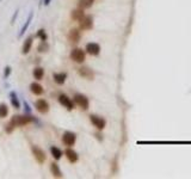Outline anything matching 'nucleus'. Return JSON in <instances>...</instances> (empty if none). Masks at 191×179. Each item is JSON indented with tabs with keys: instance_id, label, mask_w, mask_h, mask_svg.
<instances>
[{
	"instance_id": "obj_1",
	"label": "nucleus",
	"mask_w": 191,
	"mask_h": 179,
	"mask_svg": "<svg viewBox=\"0 0 191 179\" xmlns=\"http://www.w3.org/2000/svg\"><path fill=\"white\" fill-rule=\"evenodd\" d=\"M70 59L76 63H83L86 59V54L83 49L80 48H75L70 51Z\"/></svg>"
},
{
	"instance_id": "obj_2",
	"label": "nucleus",
	"mask_w": 191,
	"mask_h": 179,
	"mask_svg": "<svg viewBox=\"0 0 191 179\" xmlns=\"http://www.w3.org/2000/svg\"><path fill=\"white\" fill-rule=\"evenodd\" d=\"M16 127H22V125L29 124L34 121V118L31 116H13V118L11 119Z\"/></svg>"
},
{
	"instance_id": "obj_3",
	"label": "nucleus",
	"mask_w": 191,
	"mask_h": 179,
	"mask_svg": "<svg viewBox=\"0 0 191 179\" xmlns=\"http://www.w3.org/2000/svg\"><path fill=\"white\" fill-rule=\"evenodd\" d=\"M74 101H75V104H78L83 110L89 109L90 101H89V98H87L86 96H84V94H75V96H74Z\"/></svg>"
},
{
	"instance_id": "obj_4",
	"label": "nucleus",
	"mask_w": 191,
	"mask_h": 179,
	"mask_svg": "<svg viewBox=\"0 0 191 179\" xmlns=\"http://www.w3.org/2000/svg\"><path fill=\"white\" fill-rule=\"evenodd\" d=\"M90 121H91V123L98 130H103L104 128H105V125H107V121L104 119V118H102L99 116H96V115H91L90 116Z\"/></svg>"
},
{
	"instance_id": "obj_5",
	"label": "nucleus",
	"mask_w": 191,
	"mask_h": 179,
	"mask_svg": "<svg viewBox=\"0 0 191 179\" xmlns=\"http://www.w3.org/2000/svg\"><path fill=\"white\" fill-rule=\"evenodd\" d=\"M75 141H76V135L74 132H66L63 135H62V142H63L66 146H68V147L73 146V145L75 143Z\"/></svg>"
},
{
	"instance_id": "obj_6",
	"label": "nucleus",
	"mask_w": 191,
	"mask_h": 179,
	"mask_svg": "<svg viewBox=\"0 0 191 179\" xmlns=\"http://www.w3.org/2000/svg\"><path fill=\"white\" fill-rule=\"evenodd\" d=\"M85 50H86V53H89L90 55L97 56V55H99V53H100V46L98 43L91 42V43H87V44H86Z\"/></svg>"
},
{
	"instance_id": "obj_7",
	"label": "nucleus",
	"mask_w": 191,
	"mask_h": 179,
	"mask_svg": "<svg viewBox=\"0 0 191 179\" xmlns=\"http://www.w3.org/2000/svg\"><path fill=\"white\" fill-rule=\"evenodd\" d=\"M59 103H60L61 105H63L67 110H69V111L74 109V104H73V101H70L66 94H60V96H59Z\"/></svg>"
},
{
	"instance_id": "obj_8",
	"label": "nucleus",
	"mask_w": 191,
	"mask_h": 179,
	"mask_svg": "<svg viewBox=\"0 0 191 179\" xmlns=\"http://www.w3.org/2000/svg\"><path fill=\"white\" fill-rule=\"evenodd\" d=\"M80 23V29L83 30H90L93 26V19L91 16H84V18L81 20H79Z\"/></svg>"
},
{
	"instance_id": "obj_9",
	"label": "nucleus",
	"mask_w": 191,
	"mask_h": 179,
	"mask_svg": "<svg viewBox=\"0 0 191 179\" xmlns=\"http://www.w3.org/2000/svg\"><path fill=\"white\" fill-rule=\"evenodd\" d=\"M35 108H36L38 112H41V114H47V112L49 111V104H48L44 99H38V101L35 103Z\"/></svg>"
},
{
	"instance_id": "obj_10",
	"label": "nucleus",
	"mask_w": 191,
	"mask_h": 179,
	"mask_svg": "<svg viewBox=\"0 0 191 179\" xmlns=\"http://www.w3.org/2000/svg\"><path fill=\"white\" fill-rule=\"evenodd\" d=\"M78 73H79L80 77L87 79V80H92V79L94 78V73H93L92 69H90L89 67H81V68H79V69H78Z\"/></svg>"
},
{
	"instance_id": "obj_11",
	"label": "nucleus",
	"mask_w": 191,
	"mask_h": 179,
	"mask_svg": "<svg viewBox=\"0 0 191 179\" xmlns=\"http://www.w3.org/2000/svg\"><path fill=\"white\" fill-rule=\"evenodd\" d=\"M32 153H34V155H35V158H36V160H37L38 163H42L46 161V154H44V152L41 148L34 146L32 147Z\"/></svg>"
},
{
	"instance_id": "obj_12",
	"label": "nucleus",
	"mask_w": 191,
	"mask_h": 179,
	"mask_svg": "<svg viewBox=\"0 0 191 179\" xmlns=\"http://www.w3.org/2000/svg\"><path fill=\"white\" fill-rule=\"evenodd\" d=\"M65 154L67 156V159L69 160V163H76L78 161V159H79V155H78V153H76L75 150H73L72 148H67L66 150H65Z\"/></svg>"
},
{
	"instance_id": "obj_13",
	"label": "nucleus",
	"mask_w": 191,
	"mask_h": 179,
	"mask_svg": "<svg viewBox=\"0 0 191 179\" xmlns=\"http://www.w3.org/2000/svg\"><path fill=\"white\" fill-rule=\"evenodd\" d=\"M54 81L57 84V85H63L66 79H67V73H55L54 74Z\"/></svg>"
},
{
	"instance_id": "obj_14",
	"label": "nucleus",
	"mask_w": 191,
	"mask_h": 179,
	"mask_svg": "<svg viewBox=\"0 0 191 179\" xmlns=\"http://www.w3.org/2000/svg\"><path fill=\"white\" fill-rule=\"evenodd\" d=\"M30 90L31 92L34 94H36V96H41V94H43V92H44L42 85H39L38 83H32L30 85Z\"/></svg>"
},
{
	"instance_id": "obj_15",
	"label": "nucleus",
	"mask_w": 191,
	"mask_h": 179,
	"mask_svg": "<svg viewBox=\"0 0 191 179\" xmlns=\"http://www.w3.org/2000/svg\"><path fill=\"white\" fill-rule=\"evenodd\" d=\"M68 38H69V41L73 42V43L79 42V39H80V31H79L78 29H72L68 34Z\"/></svg>"
},
{
	"instance_id": "obj_16",
	"label": "nucleus",
	"mask_w": 191,
	"mask_h": 179,
	"mask_svg": "<svg viewBox=\"0 0 191 179\" xmlns=\"http://www.w3.org/2000/svg\"><path fill=\"white\" fill-rule=\"evenodd\" d=\"M31 47H32V37H28V38L25 39V42H24L23 44V48H22V53L24 55L29 54V51L31 50Z\"/></svg>"
},
{
	"instance_id": "obj_17",
	"label": "nucleus",
	"mask_w": 191,
	"mask_h": 179,
	"mask_svg": "<svg viewBox=\"0 0 191 179\" xmlns=\"http://www.w3.org/2000/svg\"><path fill=\"white\" fill-rule=\"evenodd\" d=\"M50 171H52V173H53V176L55 178H61L62 177V172L56 163H50Z\"/></svg>"
},
{
	"instance_id": "obj_18",
	"label": "nucleus",
	"mask_w": 191,
	"mask_h": 179,
	"mask_svg": "<svg viewBox=\"0 0 191 179\" xmlns=\"http://www.w3.org/2000/svg\"><path fill=\"white\" fill-rule=\"evenodd\" d=\"M32 17H34V13L31 12L30 15L28 16V19H26V22L24 23L23 28L20 29V31H19V34H18V37H22V35H24V34H25V31L28 30V28H29V25H30L31 20H32Z\"/></svg>"
},
{
	"instance_id": "obj_19",
	"label": "nucleus",
	"mask_w": 191,
	"mask_h": 179,
	"mask_svg": "<svg viewBox=\"0 0 191 179\" xmlns=\"http://www.w3.org/2000/svg\"><path fill=\"white\" fill-rule=\"evenodd\" d=\"M84 11H83V8H76L74 11H72V18L74 19V20H81L83 18H84Z\"/></svg>"
},
{
	"instance_id": "obj_20",
	"label": "nucleus",
	"mask_w": 191,
	"mask_h": 179,
	"mask_svg": "<svg viewBox=\"0 0 191 179\" xmlns=\"http://www.w3.org/2000/svg\"><path fill=\"white\" fill-rule=\"evenodd\" d=\"M93 2H94V0H79L78 1V7L79 8H90L93 5Z\"/></svg>"
},
{
	"instance_id": "obj_21",
	"label": "nucleus",
	"mask_w": 191,
	"mask_h": 179,
	"mask_svg": "<svg viewBox=\"0 0 191 179\" xmlns=\"http://www.w3.org/2000/svg\"><path fill=\"white\" fill-rule=\"evenodd\" d=\"M34 78L36 79V80H42L43 77H44V69L42 68V67H36L35 69H34Z\"/></svg>"
},
{
	"instance_id": "obj_22",
	"label": "nucleus",
	"mask_w": 191,
	"mask_h": 179,
	"mask_svg": "<svg viewBox=\"0 0 191 179\" xmlns=\"http://www.w3.org/2000/svg\"><path fill=\"white\" fill-rule=\"evenodd\" d=\"M50 153L55 160H60L62 158V150L57 147H50Z\"/></svg>"
},
{
	"instance_id": "obj_23",
	"label": "nucleus",
	"mask_w": 191,
	"mask_h": 179,
	"mask_svg": "<svg viewBox=\"0 0 191 179\" xmlns=\"http://www.w3.org/2000/svg\"><path fill=\"white\" fill-rule=\"evenodd\" d=\"M10 97H11V104H12V106H15L16 109H19V108H20V103H19L18 98H17L16 92H11V93H10Z\"/></svg>"
},
{
	"instance_id": "obj_24",
	"label": "nucleus",
	"mask_w": 191,
	"mask_h": 179,
	"mask_svg": "<svg viewBox=\"0 0 191 179\" xmlns=\"http://www.w3.org/2000/svg\"><path fill=\"white\" fill-rule=\"evenodd\" d=\"M8 115V108L5 103L0 104V118H5Z\"/></svg>"
},
{
	"instance_id": "obj_25",
	"label": "nucleus",
	"mask_w": 191,
	"mask_h": 179,
	"mask_svg": "<svg viewBox=\"0 0 191 179\" xmlns=\"http://www.w3.org/2000/svg\"><path fill=\"white\" fill-rule=\"evenodd\" d=\"M37 37H39L41 41H47V38H48L46 31H44L43 29H41V30H38L37 31Z\"/></svg>"
},
{
	"instance_id": "obj_26",
	"label": "nucleus",
	"mask_w": 191,
	"mask_h": 179,
	"mask_svg": "<svg viewBox=\"0 0 191 179\" xmlns=\"http://www.w3.org/2000/svg\"><path fill=\"white\" fill-rule=\"evenodd\" d=\"M15 123H13V122H12V121H11V122H10V123H8L7 125H6V128H5V129H6V132H8V134H11V132H13V129H15Z\"/></svg>"
},
{
	"instance_id": "obj_27",
	"label": "nucleus",
	"mask_w": 191,
	"mask_h": 179,
	"mask_svg": "<svg viewBox=\"0 0 191 179\" xmlns=\"http://www.w3.org/2000/svg\"><path fill=\"white\" fill-rule=\"evenodd\" d=\"M11 72H12V68L10 67V66H6L5 67V73H4V78L7 79L10 77V74H11Z\"/></svg>"
},
{
	"instance_id": "obj_28",
	"label": "nucleus",
	"mask_w": 191,
	"mask_h": 179,
	"mask_svg": "<svg viewBox=\"0 0 191 179\" xmlns=\"http://www.w3.org/2000/svg\"><path fill=\"white\" fill-rule=\"evenodd\" d=\"M44 49H48V46H47L46 41H42V44H39V47H38V51L41 53V51H46Z\"/></svg>"
},
{
	"instance_id": "obj_29",
	"label": "nucleus",
	"mask_w": 191,
	"mask_h": 179,
	"mask_svg": "<svg viewBox=\"0 0 191 179\" xmlns=\"http://www.w3.org/2000/svg\"><path fill=\"white\" fill-rule=\"evenodd\" d=\"M18 12H19V11H18V10H17V11H16V12H15V16H13V18H12V19H11V23H12V24L15 23L16 18H17V16H18Z\"/></svg>"
},
{
	"instance_id": "obj_30",
	"label": "nucleus",
	"mask_w": 191,
	"mask_h": 179,
	"mask_svg": "<svg viewBox=\"0 0 191 179\" xmlns=\"http://www.w3.org/2000/svg\"><path fill=\"white\" fill-rule=\"evenodd\" d=\"M24 105H25V111H26V112H30V108H29V105H28L26 101H24Z\"/></svg>"
},
{
	"instance_id": "obj_31",
	"label": "nucleus",
	"mask_w": 191,
	"mask_h": 179,
	"mask_svg": "<svg viewBox=\"0 0 191 179\" xmlns=\"http://www.w3.org/2000/svg\"><path fill=\"white\" fill-rule=\"evenodd\" d=\"M43 2H44V5H49L50 4V0H44Z\"/></svg>"
}]
</instances>
